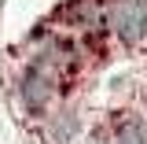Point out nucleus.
<instances>
[{
	"label": "nucleus",
	"instance_id": "2",
	"mask_svg": "<svg viewBox=\"0 0 147 144\" xmlns=\"http://www.w3.org/2000/svg\"><path fill=\"white\" fill-rule=\"evenodd\" d=\"M59 92H63V81H59L52 70L37 67V63H30L26 70L18 74V100L33 111V115L52 111V104L59 100Z\"/></svg>",
	"mask_w": 147,
	"mask_h": 144
},
{
	"label": "nucleus",
	"instance_id": "1",
	"mask_svg": "<svg viewBox=\"0 0 147 144\" xmlns=\"http://www.w3.org/2000/svg\"><path fill=\"white\" fill-rule=\"evenodd\" d=\"M103 26L114 41L129 48L147 41V0H107L103 4Z\"/></svg>",
	"mask_w": 147,
	"mask_h": 144
},
{
	"label": "nucleus",
	"instance_id": "4",
	"mask_svg": "<svg viewBox=\"0 0 147 144\" xmlns=\"http://www.w3.org/2000/svg\"><path fill=\"white\" fill-rule=\"evenodd\" d=\"M77 133H81V115L74 107L59 104V111H52V118H48V141L52 144H74Z\"/></svg>",
	"mask_w": 147,
	"mask_h": 144
},
{
	"label": "nucleus",
	"instance_id": "3",
	"mask_svg": "<svg viewBox=\"0 0 147 144\" xmlns=\"http://www.w3.org/2000/svg\"><path fill=\"white\" fill-rule=\"evenodd\" d=\"M103 144H147V122L136 111H121L110 118V129L103 133Z\"/></svg>",
	"mask_w": 147,
	"mask_h": 144
}]
</instances>
